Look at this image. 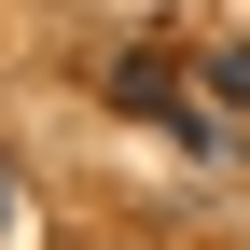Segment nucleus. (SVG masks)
Listing matches in <instances>:
<instances>
[{"instance_id": "obj_1", "label": "nucleus", "mask_w": 250, "mask_h": 250, "mask_svg": "<svg viewBox=\"0 0 250 250\" xmlns=\"http://www.w3.org/2000/svg\"><path fill=\"white\" fill-rule=\"evenodd\" d=\"M0 223H14V167H0Z\"/></svg>"}]
</instances>
